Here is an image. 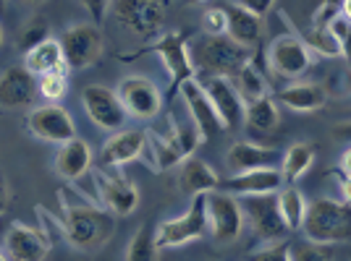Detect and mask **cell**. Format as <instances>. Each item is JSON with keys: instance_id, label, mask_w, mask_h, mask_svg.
Instances as JSON below:
<instances>
[{"instance_id": "f546056e", "label": "cell", "mask_w": 351, "mask_h": 261, "mask_svg": "<svg viewBox=\"0 0 351 261\" xmlns=\"http://www.w3.org/2000/svg\"><path fill=\"white\" fill-rule=\"evenodd\" d=\"M278 206H280V217L286 222V228L291 232L302 230V222H304V215H307V202L302 196V191L293 189V186H286V189L278 191Z\"/></svg>"}, {"instance_id": "ac0fdd59", "label": "cell", "mask_w": 351, "mask_h": 261, "mask_svg": "<svg viewBox=\"0 0 351 261\" xmlns=\"http://www.w3.org/2000/svg\"><path fill=\"white\" fill-rule=\"evenodd\" d=\"M5 248L14 261H45L50 253V241L43 230L24 222H11L5 228Z\"/></svg>"}, {"instance_id": "83f0119b", "label": "cell", "mask_w": 351, "mask_h": 261, "mask_svg": "<svg viewBox=\"0 0 351 261\" xmlns=\"http://www.w3.org/2000/svg\"><path fill=\"white\" fill-rule=\"evenodd\" d=\"M312 165H315V146L307 144V141H299V144L289 146V152L283 154V165H280L283 183L293 186Z\"/></svg>"}, {"instance_id": "277c9868", "label": "cell", "mask_w": 351, "mask_h": 261, "mask_svg": "<svg viewBox=\"0 0 351 261\" xmlns=\"http://www.w3.org/2000/svg\"><path fill=\"white\" fill-rule=\"evenodd\" d=\"M207 193L191 196L189 209L176 219H165L155 230V243L158 248H173L191 243L197 238H202L207 232Z\"/></svg>"}, {"instance_id": "484cf974", "label": "cell", "mask_w": 351, "mask_h": 261, "mask_svg": "<svg viewBox=\"0 0 351 261\" xmlns=\"http://www.w3.org/2000/svg\"><path fill=\"white\" fill-rule=\"evenodd\" d=\"M24 68H29L34 76H45V73H53L66 68V58H63V47L58 40L47 37L45 42H40L34 50H29L24 55Z\"/></svg>"}, {"instance_id": "bcb514c9", "label": "cell", "mask_w": 351, "mask_h": 261, "mask_svg": "<svg viewBox=\"0 0 351 261\" xmlns=\"http://www.w3.org/2000/svg\"><path fill=\"white\" fill-rule=\"evenodd\" d=\"M341 55L346 58V63L351 66V29H349V34L341 40Z\"/></svg>"}, {"instance_id": "603a6c76", "label": "cell", "mask_w": 351, "mask_h": 261, "mask_svg": "<svg viewBox=\"0 0 351 261\" xmlns=\"http://www.w3.org/2000/svg\"><path fill=\"white\" fill-rule=\"evenodd\" d=\"M276 100L293 113H315L328 102V92L315 81H299V84H291L286 89H278Z\"/></svg>"}, {"instance_id": "f1b7e54d", "label": "cell", "mask_w": 351, "mask_h": 261, "mask_svg": "<svg viewBox=\"0 0 351 261\" xmlns=\"http://www.w3.org/2000/svg\"><path fill=\"white\" fill-rule=\"evenodd\" d=\"M147 144L152 149V167H158V170H171V167H176V165H181V162L186 160V154L178 146L173 133L162 139L158 133L147 130Z\"/></svg>"}, {"instance_id": "5b68a950", "label": "cell", "mask_w": 351, "mask_h": 261, "mask_svg": "<svg viewBox=\"0 0 351 261\" xmlns=\"http://www.w3.org/2000/svg\"><path fill=\"white\" fill-rule=\"evenodd\" d=\"M241 212L249 219L254 235L265 241V243H276V241H286V235L291 230L286 228V222L280 217L278 193H263V196H241Z\"/></svg>"}, {"instance_id": "d4e9b609", "label": "cell", "mask_w": 351, "mask_h": 261, "mask_svg": "<svg viewBox=\"0 0 351 261\" xmlns=\"http://www.w3.org/2000/svg\"><path fill=\"white\" fill-rule=\"evenodd\" d=\"M280 123L278 105L270 94L244 105V126L249 133H273Z\"/></svg>"}, {"instance_id": "9a60e30c", "label": "cell", "mask_w": 351, "mask_h": 261, "mask_svg": "<svg viewBox=\"0 0 351 261\" xmlns=\"http://www.w3.org/2000/svg\"><path fill=\"white\" fill-rule=\"evenodd\" d=\"M178 94H181V100L186 105V110H189V115H191V123L197 126L202 141H207V139H213V136H218V133L226 130L223 128V120H220V115H218V110L213 107V102H210V97H207V92L202 89L197 76L189 79V81L181 87Z\"/></svg>"}, {"instance_id": "f6af8a7d", "label": "cell", "mask_w": 351, "mask_h": 261, "mask_svg": "<svg viewBox=\"0 0 351 261\" xmlns=\"http://www.w3.org/2000/svg\"><path fill=\"white\" fill-rule=\"evenodd\" d=\"M333 130H336L338 139H343V141H351V120H346V123H338Z\"/></svg>"}, {"instance_id": "60d3db41", "label": "cell", "mask_w": 351, "mask_h": 261, "mask_svg": "<svg viewBox=\"0 0 351 261\" xmlns=\"http://www.w3.org/2000/svg\"><path fill=\"white\" fill-rule=\"evenodd\" d=\"M84 8H87V14L92 16V24H103L108 11H110V5H113V0H79Z\"/></svg>"}, {"instance_id": "4dcf8cb0", "label": "cell", "mask_w": 351, "mask_h": 261, "mask_svg": "<svg viewBox=\"0 0 351 261\" xmlns=\"http://www.w3.org/2000/svg\"><path fill=\"white\" fill-rule=\"evenodd\" d=\"M236 92L241 94V100H244V105L252 100H260V97H265L267 94V79L263 76V71H260V66H257V60L252 58L241 68V71L236 73Z\"/></svg>"}, {"instance_id": "11a10c76", "label": "cell", "mask_w": 351, "mask_h": 261, "mask_svg": "<svg viewBox=\"0 0 351 261\" xmlns=\"http://www.w3.org/2000/svg\"><path fill=\"white\" fill-rule=\"evenodd\" d=\"M197 3H205V0H197Z\"/></svg>"}, {"instance_id": "d6986e66", "label": "cell", "mask_w": 351, "mask_h": 261, "mask_svg": "<svg viewBox=\"0 0 351 261\" xmlns=\"http://www.w3.org/2000/svg\"><path fill=\"white\" fill-rule=\"evenodd\" d=\"M40 87H37V76L24 68L14 66L8 71L0 73V107L16 110V107H29L37 100Z\"/></svg>"}, {"instance_id": "1f68e13d", "label": "cell", "mask_w": 351, "mask_h": 261, "mask_svg": "<svg viewBox=\"0 0 351 261\" xmlns=\"http://www.w3.org/2000/svg\"><path fill=\"white\" fill-rule=\"evenodd\" d=\"M126 261H158V243H155V228L145 222L132 243L126 248Z\"/></svg>"}, {"instance_id": "816d5d0a", "label": "cell", "mask_w": 351, "mask_h": 261, "mask_svg": "<svg viewBox=\"0 0 351 261\" xmlns=\"http://www.w3.org/2000/svg\"><path fill=\"white\" fill-rule=\"evenodd\" d=\"M3 238H5V228H3V225H0V241H3Z\"/></svg>"}, {"instance_id": "d6a6232c", "label": "cell", "mask_w": 351, "mask_h": 261, "mask_svg": "<svg viewBox=\"0 0 351 261\" xmlns=\"http://www.w3.org/2000/svg\"><path fill=\"white\" fill-rule=\"evenodd\" d=\"M289 256H291V261H336V246L302 241V243L289 246Z\"/></svg>"}, {"instance_id": "4fadbf2b", "label": "cell", "mask_w": 351, "mask_h": 261, "mask_svg": "<svg viewBox=\"0 0 351 261\" xmlns=\"http://www.w3.org/2000/svg\"><path fill=\"white\" fill-rule=\"evenodd\" d=\"M197 79L207 92L213 107L218 110L223 128L236 130L239 126H244V100L231 84V79H223V76H197Z\"/></svg>"}, {"instance_id": "ffe728a7", "label": "cell", "mask_w": 351, "mask_h": 261, "mask_svg": "<svg viewBox=\"0 0 351 261\" xmlns=\"http://www.w3.org/2000/svg\"><path fill=\"white\" fill-rule=\"evenodd\" d=\"M147 152V130L134 128V130H118L113 133L100 149V162L105 167H121L129 162L139 160Z\"/></svg>"}, {"instance_id": "30bf717a", "label": "cell", "mask_w": 351, "mask_h": 261, "mask_svg": "<svg viewBox=\"0 0 351 261\" xmlns=\"http://www.w3.org/2000/svg\"><path fill=\"white\" fill-rule=\"evenodd\" d=\"M207 225L218 243H234L244 228L241 204L231 193L210 191L207 193Z\"/></svg>"}, {"instance_id": "4316f807", "label": "cell", "mask_w": 351, "mask_h": 261, "mask_svg": "<svg viewBox=\"0 0 351 261\" xmlns=\"http://www.w3.org/2000/svg\"><path fill=\"white\" fill-rule=\"evenodd\" d=\"M270 162H273V152L265 146L252 144V141H239L226 154V165L231 173H247L254 167H267Z\"/></svg>"}, {"instance_id": "5bb4252c", "label": "cell", "mask_w": 351, "mask_h": 261, "mask_svg": "<svg viewBox=\"0 0 351 261\" xmlns=\"http://www.w3.org/2000/svg\"><path fill=\"white\" fill-rule=\"evenodd\" d=\"M27 128L50 144H66L76 139V126H73V118L60 107L56 102L43 105V107H34L27 118Z\"/></svg>"}, {"instance_id": "3957f363", "label": "cell", "mask_w": 351, "mask_h": 261, "mask_svg": "<svg viewBox=\"0 0 351 261\" xmlns=\"http://www.w3.org/2000/svg\"><path fill=\"white\" fill-rule=\"evenodd\" d=\"M302 232L315 243H349L351 241V204L336 199H315L307 204V215L302 222Z\"/></svg>"}, {"instance_id": "ba28073f", "label": "cell", "mask_w": 351, "mask_h": 261, "mask_svg": "<svg viewBox=\"0 0 351 261\" xmlns=\"http://www.w3.org/2000/svg\"><path fill=\"white\" fill-rule=\"evenodd\" d=\"M145 53H155L160 55L162 66L168 71V81H171V94H178L181 87L197 76L194 66H191V55H189V44H186V34L181 31H165L162 37L155 40L152 47H147Z\"/></svg>"}, {"instance_id": "7402d4cb", "label": "cell", "mask_w": 351, "mask_h": 261, "mask_svg": "<svg viewBox=\"0 0 351 261\" xmlns=\"http://www.w3.org/2000/svg\"><path fill=\"white\" fill-rule=\"evenodd\" d=\"M220 178L213 173V167L199 157H186L178 167V189L186 196H197V193H210L218 191Z\"/></svg>"}, {"instance_id": "681fc988", "label": "cell", "mask_w": 351, "mask_h": 261, "mask_svg": "<svg viewBox=\"0 0 351 261\" xmlns=\"http://www.w3.org/2000/svg\"><path fill=\"white\" fill-rule=\"evenodd\" d=\"M5 5H8V0H0V14L5 11Z\"/></svg>"}, {"instance_id": "8992f818", "label": "cell", "mask_w": 351, "mask_h": 261, "mask_svg": "<svg viewBox=\"0 0 351 261\" xmlns=\"http://www.w3.org/2000/svg\"><path fill=\"white\" fill-rule=\"evenodd\" d=\"M113 18L142 40L155 37L165 21V0H113Z\"/></svg>"}, {"instance_id": "f5cc1de1", "label": "cell", "mask_w": 351, "mask_h": 261, "mask_svg": "<svg viewBox=\"0 0 351 261\" xmlns=\"http://www.w3.org/2000/svg\"><path fill=\"white\" fill-rule=\"evenodd\" d=\"M0 261H8V259H5V253H3V251H0Z\"/></svg>"}, {"instance_id": "7a4b0ae2", "label": "cell", "mask_w": 351, "mask_h": 261, "mask_svg": "<svg viewBox=\"0 0 351 261\" xmlns=\"http://www.w3.org/2000/svg\"><path fill=\"white\" fill-rule=\"evenodd\" d=\"M116 232L113 212L82 204V206H63V235L79 251H97L103 248L110 235Z\"/></svg>"}, {"instance_id": "836d02e7", "label": "cell", "mask_w": 351, "mask_h": 261, "mask_svg": "<svg viewBox=\"0 0 351 261\" xmlns=\"http://www.w3.org/2000/svg\"><path fill=\"white\" fill-rule=\"evenodd\" d=\"M37 87H40V94H43L45 100L58 102L66 94V89H69V68L37 76Z\"/></svg>"}, {"instance_id": "ee69618b", "label": "cell", "mask_w": 351, "mask_h": 261, "mask_svg": "<svg viewBox=\"0 0 351 261\" xmlns=\"http://www.w3.org/2000/svg\"><path fill=\"white\" fill-rule=\"evenodd\" d=\"M8 204H11V186H8V180H5V175L0 173V217L5 215V209H8Z\"/></svg>"}, {"instance_id": "7dc6e473", "label": "cell", "mask_w": 351, "mask_h": 261, "mask_svg": "<svg viewBox=\"0 0 351 261\" xmlns=\"http://www.w3.org/2000/svg\"><path fill=\"white\" fill-rule=\"evenodd\" d=\"M341 170L346 175H351V146L343 152V160H341Z\"/></svg>"}, {"instance_id": "7bdbcfd3", "label": "cell", "mask_w": 351, "mask_h": 261, "mask_svg": "<svg viewBox=\"0 0 351 261\" xmlns=\"http://www.w3.org/2000/svg\"><path fill=\"white\" fill-rule=\"evenodd\" d=\"M338 180V191H341V196H343V202L351 204V175H346L343 170H333Z\"/></svg>"}, {"instance_id": "8fae6325", "label": "cell", "mask_w": 351, "mask_h": 261, "mask_svg": "<svg viewBox=\"0 0 351 261\" xmlns=\"http://www.w3.org/2000/svg\"><path fill=\"white\" fill-rule=\"evenodd\" d=\"M267 66L276 76L299 79L312 68V53L302 37L283 34V37H276L267 47Z\"/></svg>"}, {"instance_id": "cb8c5ba5", "label": "cell", "mask_w": 351, "mask_h": 261, "mask_svg": "<svg viewBox=\"0 0 351 261\" xmlns=\"http://www.w3.org/2000/svg\"><path fill=\"white\" fill-rule=\"evenodd\" d=\"M92 165V146L84 139H71L60 144V152L56 154V173L66 180H79Z\"/></svg>"}, {"instance_id": "44dd1931", "label": "cell", "mask_w": 351, "mask_h": 261, "mask_svg": "<svg viewBox=\"0 0 351 261\" xmlns=\"http://www.w3.org/2000/svg\"><path fill=\"white\" fill-rule=\"evenodd\" d=\"M223 11H226V34H228L236 44H241V47H247V50H254L257 44L263 42V37H265L263 16L241 8L239 3L223 5Z\"/></svg>"}, {"instance_id": "7c38bea8", "label": "cell", "mask_w": 351, "mask_h": 261, "mask_svg": "<svg viewBox=\"0 0 351 261\" xmlns=\"http://www.w3.org/2000/svg\"><path fill=\"white\" fill-rule=\"evenodd\" d=\"M82 105H84V113L89 120L103 130H121L126 118H129L116 92L103 87V84H89L82 92Z\"/></svg>"}, {"instance_id": "db71d44e", "label": "cell", "mask_w": 351, "mask_h": 261, "mask_svg": "<svg viewBox=\"0 0 351 261\" xmlns=\"http://www.w3.org/2000/svg\"><path fill=\"white\" fill-rule=\"evenodd\" d=\"M0 44H3V29H0Z\"/></svg>"}, {"instance_id": "b9f144b4", "label": "cell", "mask_w": 351, "mask_h": 261, "mask_svg": "<svg viewBox=\"0 0 351 261\" xmlns=\"http://www.w3.org/2000/svg\"><path fill=\"white\" fill-rule=\"evenodd\" d=\"M241 8H247V11H252V14L257 16H267L270 11H273V5H276V0H236Z\"/></svg>"}, {"instance_id": "9c48e42d", "label": "cell", "mask_w": 351, "mask_h": 261, "mask_svg": "<svg viewBox=\"0 0 351 261\" xmlns=\"http://www.w3.org/2000/svg\"><path fill=\"white\" fill-rule=\"evenodd\" d=\"M116 94L126 115L136 120H152L162 110V94L155 87V81H149L145 76H126L116 87Z\"/></svg>"}, {"instance_id": "d590c367", "label": "cell", "mask_w": 351, "mask_h": 261, "mask_svg": "<svg viewBox=\"0 0 351 261\" xmlns=\"http://www.w3.org/2000/svg\"><path fill=\"white\" fill-rule=\"evenodd\" d=\"M50 34H47V24H45V18H32L29 24H27V29L21 31V37H19V50L27 55L29 50H34L40 42H45Z\"/></svg>"}, {"instance_id": "74e56055", "label": "cell", "mask_w": 351, "mask_h": 261, "mask_svg": "<svg viewBox=\"0 0 351 261\" xmlns=\"http://www.w3.org/2000/svg\"><path fill=\"white\" fill-rule=\"evenodd\" d=\"M289 241H276V243H267V246L257 248L252 256H249V261H291V256H289Z\"/></svg>"}, {"instance_id": "6da1fadb", "label": "cell", "mask_w": 351, "mask_h": 261, "mask_svg": "<svg viewBox=\"0 0 351 261\" xmlns=\"http://www.w3.org/2000/svg\"><path fill=\"white\" fill-rule=\"evenodd\" d=\"M189 55L197 76L236 79V73L252 60V50L236 44L228 34H202L189 44Z\"/></svg>"}, {"instance_id": "f907efd6", "label": "cell", "mask_w": 351, "mask_h": 261, "mask_svg": "<svg viewBox=\"0 0 351 261\" xmlns=\"http://www.w3.org/2000/svg\"><path fill=\"white\" fill-rule=\"evenodd\" d=\"M24 3H32V5H40V3H45V0H24Z\"/></svg>"}, {"instance_id": "2e32d148", "label": "cell", "mask_w": 351, "mask_h": 261, "mask_svg": "<svg viewBox=\"0 0 351 261\" xmlns=\"http://www.w3.org/2000/svg\"><path fill=\"white\" fill-rule=\"evenodd\" d=\"M283 189V175L273 165L267 167H254L247 173H234L231 178L220 180L218 191L231 193L236 199L241 196H263V193H278Z\"/></svg>"}, {"instance_id": "e575fe53", "label": "cell", "mask_w": 351, "mask_h": 261, "mask_svg": "<svg viewBox=\"0 0 351 261\" xmlns=\"http://www.w3.org/2000/svg\"><path fill=\"white\" fill-rule=\"evenodd\" d=\"M302 40H304L307 47H315L325 58H338L341 55V44H338V40L333 37V31L328 29V27L325 29L312 27V31H307V37H302Z\"/></svg>"}, {"instance_id": "e0dca14e", "label": "cell", "mask_w": 351, "mask_h": 261, "mask_svg": "<svg viewBox=\"0 0 351 261\" xmlns=\"http://www.w3.org/2000/svg\"><path fill=\"white\" fill-rule=\"evenodd\" d=\"M95 183H97V191H100V202L105 204L108 212L123 217V215H132L134 209H136L139 191L123 175H110L105 173V170H95Z\"/></svg>"}, {"instance_id": "8d00e7d4", "label": "cell", "mask_w": 351, "mask_h": 261, "mask_svg": "<svg viewBox=\"0 0 351 261\" xmlns=\"http://www.w3.org/2000/svg\"><path fill=\"white\" fill-rule=\"evenodd\" d=\"M171 126H173V128H171V133L176 136L178 146L184 149V154H186V157H191V152H194V149H197V144L202 141V136H199L197 126H194V123H181V126H178L173 118H171Z\"/></svg>"}, {"instance_id": "52a82bcc", "label": "cell", "mask_w": 351, "mask_h": 261, "mask_svg": "<svg viewBox=\"0 0 351 261\" xmlns=\"http://www.w3.org/2000/svg\"><path fill=\"white\" fill-rule=\"evenodd\" d=\"M60 47H63V58L66 68L71 71H84L89 66H95L103 55V31L97 24H73L60 34Z\"/></svg>"}, {"instance_id": "f35d334b", "label": "cell", "mask_w": 351, "mask_h": 261, "mask_svg": "<svg viewBox=\"0 0 351 261\" xmlns=\"http://www.w3.org/2000/svg\"><path fill=\"white\" fill-rule=\"evenodd\" d=\"M341 8H343V0H322V5L312 16V27H317V29L330 27L341 16Z\"/></svg>"}, {"instance_id": "c3c4849f", "label": "cell", "mask_w": 351, "mask_h": 261, "mask_svg": "<svg viewBox=\"0 0 351 261\" xmlns=\"http://www.w3.org/2000/svg\"><path fill=\"white\" fill-rule=\"evenodd\" d=\"M341 16L351 24V0H343V8H341Z\"/></svg>"}, {"instance_id": "ab89813d", "label": "cell", "mask_w": 351, "mask_h": 261, "mask_svg": "<svg viewBox=\"0 0 351 261\" xmlns=\"http://www.w3.org/2000/svg\"><path fill=\"white\" fill-rule=\"evenodd\" d=\"M202 27L207 34H226V11L223 8H207L202 14Z\"/></svg>"}]
</instances>
